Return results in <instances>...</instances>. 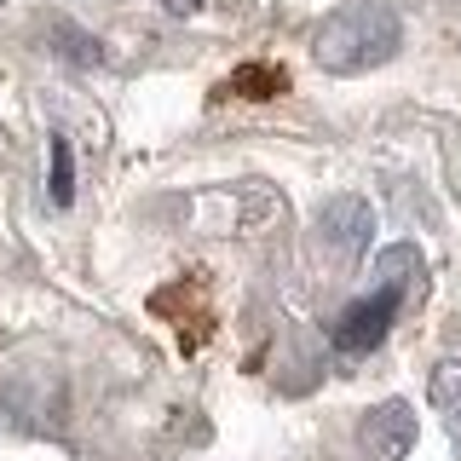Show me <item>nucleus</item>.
Wrapping results in <instances>:
<instances>
[{
    "label": "nucleus",
    "mask_w": 461,
    "mask_h": 461,
    "mask_svg": "<svg viewBox=\"0 0 461 461\" xmlns=\"http://www.w3.org/2000/svg\"><path fill=\"white\" fill-rule=\"evenodd\" d=\"M398 52V18L386 6H340L329 12L323 29L312 41V58L329 69V76H357V69H375Z\"/></svg>",
    "instance_id": "1"
},
{
    "label": "nucleus",
    "mask_w": 461,
    "mask_h": 461,
    "mask_svg": "<svg viewBox=\"0 0 461 461\" xmlns=\"http://www.w3.org/2000/svg\"><path fill=\"white\" fill-rule=\"evenodd\" d=\"M393 317H398V283H386V288H375L369 300H357V306L340 312L335 346L340 352H369V346H381V335L393 329Z\"/></svg>",
    "instance_id": "2"
},
{
    "label": "nucleus",
    "mask_w": 461,
    "mask_h": 461,
    "mask_svg": "<svg viewBox=\"0 0 461 461\" xmlns=\"http://www.w3.org/2000/svg\"><path fill=\"white\" fill-rule=\"evenodd\" d=\"M410 444H415V410L410 403H381V410H369V421H364V450L375 461H403L410 456Z\"/></svg>",
    "instance_id": "3"
},
{
    "label": "nucleus",
    "mask_w": 461,
    "mask_h": 461,
    "mask_svg": "<svg viewBox=\"0 0 461 461\" xmlns=\"http://www.w3.org/2000/svg\"><path fill=\"white\" fill-rule=\"evenodd\" d=\"M317 230H323V242L335 254H364L369 230H375V213H369V202H357V196H335L317 213Z\"/></svg>",
    "instance_id": "4"
},
{
    "label": "nucleus",
    "mask_w": 461,
    "mask_h": 461,
    "mask_svg": "<svg viewBox=\"0 0 461 461\" xmlns=\"http://www.w3.org/2000/svg\"><path fill=\"white\" fill-rule=\"evenodd\" d=\"M47 41H52V52H58V58H69V64H104V47H98V41L86 35L76 18H52Z\"/></svg>",
    "instance_id": "5"
},
{
    "label": "nucleus",
    "mask_w": 461,
    "mask_h": 461,
    "mask_svg": "<svg viewBox=\"0 0 461 461\" xmlns=\"http://www.w3.org/2000/svg\"><path fill=\"white\" fill-rule=\"evenodd\" d=\"M432 403L461 427V364H438V369H432Z\"/></svg>",
    "instance_id": "6"
},
{
    "label": "nucleus",
    "mask_w": 461,
    "mask_h": 461,
    "mask_svg": "<svg viewBox=\"0 0 461 461\" xmlns=\"http://www.w3.org/2000/svg\"><path fill=\"white\" fill-rule=\"evenodd\" d=\"M76 196V167H69V144L52 139V202L64 208V202Z\"/></svg>",
    "instance_id": "7"
},
{
    "label": "nucleus",
    "mask_w": 461,
    "mask_h": 461,
    "mask_svg": "<svg viewBox=\"0 0 461 461\" xmlns=\"http://www.w3.org/2000/svg\"><path fill=\"white\" fill-rule=\"evenodd\" d=\"M237 93H249V98L283 93V69H277V76H271V69H242V76H237Z\"/></svg>",
    "instance_id": "8"
},
{
    "label": "nucleus",
    "mask_w": 461,
    "mask_h": 461,
    "mask_svg": "<svg viewBox=\"0 0 461 461\" xmlns=\"http://www.w3.org/2000/svg\"><path fill=\"white\" fill-rule=\"evenodd\" d=\"M162 6L173 12V18H191V12H202V0H162Z\"/></svg>",
    "instance_id": "9"
}]
</instances>
